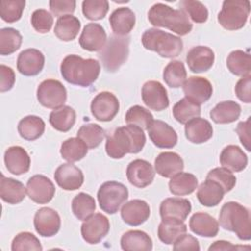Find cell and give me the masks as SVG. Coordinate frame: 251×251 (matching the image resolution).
Wrapping results in <instances>:
<instances>
[{"instance_id":"cell-47","label":"cell","mask_w":251,"mask_h":251,"mask_svg":"<svg viewBox=\"0 0 251 251\" xmlns=\"http://www.w3.org/2000/svg\"><path fill=\"white\" fill-rule=\"evenodd\" d=\"M25 6V0H1L0 17L7 23H15L21 19Z\"/></svg>"},{"instance_id":"cell-6","label":"cell","mask_w":251,"mask_h":251,"mask_svg":"<svg viewBox=\"0 0 251 251\" xmlns=\"http://www.w3.org/2000/svg\"><path fill=\"white\" fill-rule=\"evenodd\" d=\"M129 53V37L112 35L99 53V58L107 72L118 71L126 61Z\"/></svg>"},{"instance_id":"cell-55","label":"cell","mask_w":251,"mask_h":251,"mask_svg":"<svg viewBox=\"0 0 251 251\" xmlns=\"http://www.w3.org/2000/svg\"><path fill=\"white\" fill-rule=\"evenodd\" d=\"M15 80L16 76L13 69L5 65H0V91L6 92L11 90L15 84Z\"/></svg>"},{"instance_id":"cell-17","label":"cell","mask_w":251,"mask_h":251,"mask_svg":"<svg viewBox=\"0 0 251 251\" xmlns=\"http://www.w3.org/2000/svg\"><path fill=\"white\" fill-rule=\"evenodd\" d=\"M126 177L132 185L144 188L152 183L155 177V171L146 160L135 159L126 168Z\"/></svg>"},{"instance_id":"cell-50","label":"cell","mask_w":251,"mask_h":251,"mask_svg":"<svg viewBox=\"0 0 251 251\" xmlns=\"http://www.w3.org/2000/svg\"><path fill=\"white\" fill-rule=\"evenodd\" d=\"M12 251H25V250H34V251H41L42 246L40 244L39 239L32 233L24 231L18 233L11 245Z\"/></svg>"},{"instance_id":"cell-40","label":"cell","mask_w":251,"mask_h":251,"mask_svg":"<svg viewBox=\"0 0 251 251\" xmlns=\"http://www.w3.org/2000/svg\"><path fill=\"white\" fill-rule=\"evenodd\" d=\"M226 67L229 72L238 76L250 75L251 58L249 53L242 50H234L226 58Z\"/></svg>"},{"instance_id":"cell-7","label":"cell","mask_w":251,"mask_h":251,"mask_svg":"<svg viewBox=\"0 0 251 251\" xmlns=\"http://www.w3.org/2000/svg\"><path fill=\"white\" fill-rule=\"evenodd\" d=\"M249 13L248 0H225L218 14V22L225 29L237 30L245 25Z\"/></svg>"},{"instance_id":"cell-38","label":"cell","mask_w":251,"mask_h":251,"mask_svg":"<svg viewBox=\"0 0 251 251\" xmlns=\"http://www.w3.org/2000/svg\"><path fill=\"white\" fill-rule=\"evenodd\" d=\"M80 26V22L76 17L66 15L57 20L54 33L62 41H72L78 34Z\"/></svg>"},{"instance_id":"cell-2","label":"cell","mask_w":251,"mask_h":251,"mask_svg":"<svg viewBox=\"0 0 251 251\" xmlns=\"http://www.w3.org/2000/svg\"><path fill=\"white\" fill-rule=\"evenodd\" d=\"M100 63L95 59H83L78 55L66 56L60 66L63 78L74 85L87 87L99 76Z\"/></svg>"},{"instance_id":"cell-37","label":"cell","mask_w":251,"mask_h":251,"mask_svg":"<svg viewBox=\"0 0 251 251\" xmlns=\"http://www.w3.org/2000/svg\"><path fill=\"white\" fill-rule=\"evenodd\" d=\"M198 185L197 177L189 173H178L171 177L169 188L171 193L176 196H184L191 194Z\"/></svg>"},{"instance_id":"cell-30","label":"cell","mask_w":251,"mask_h":251,"mask_svg":"<svg viewBox=\"0 0 251 251\" xmlns=\"http://www.w3.org/2000/svg\"><path fill=\"white\" fill-rule=\"evenodd\" d=\"M25 191L26 187L21 181L1 175L0 197L4 202L12 205L19 204L25 199Z\"/></svg>"},{"instance_id":"cell-43","label":"cell","mask_w":251,"mask_h":251,"mask_svg":"<svg viewBox=\"0 0 251 251\" xmlns=\"http://www.w3.org/2000/svg\"><path fill=\"white\" fill-rule=\"evenodd\" d=\"M200 114V105L192 102L186 97L177 101L173 107L174 118L180 124H186L188 121L199 117Z\"/></svg>"},{"instance_id":"cell-9","label":"cell","mask_w":251,"mask_h":251,"mask_svg":"<svg viewBox=\"0 0 251 251\" xmlns=\"http://www.w3.org/2000/svg\"><path fill=\"white\" fill-rule=\"evenodd\" d=\"M38 102L46 108L56 109L63 106L67 100V90L57 79H45L37 87Z\"/></svg>"},{"instance_id":"cell-36","label":"cell","mask_w":251,"mask_h":251,"mask_svg":"<svg viewBox=\"0 0 251 251\" xmlns=\"http://www.w3.org/2000/svg\"><path fill=\"white\" fill-rule=\"evenodd\" d=\"M45 130V123L38 116L29 115L23 118L18 125V131L22 138L32 141L39 138Z\"/></svg>"},{"instance_id":"cell-39","label":"cell","mask_w":251,"mask_h":251,"mask_svg":"<svg viewBox=\"0 0 251 251\" xmlns=\"http://www.w3.org/2000/svg\"><path fill=\"white\" fill-rule=\"evenodd\" d=\"M88 151L86 144L78 137H71L65 140L60 149L63 159L69 163H75L83 159Z\"/></svg>"},{"instance_id":"cell-35","label":"cell","mask_w":251,"mask_h":251,"mask_svg":"<svg viewBox=\"0 0 251 251\" xmlns=\"http://www.w3.org/2000/svg\"><path fill=\"white\" fill-rule=\"evenodd\" d=\"M75 111L67 105L54 109L49 116V123L53 128L58 131H69L75 123Z\"/></svg>"},{"instance_id":"cell-33","label":"cell","mask_w":251,"mask_h":251,"mask_svg":"<svg viewBox=\"0 0 251 251\" xmlns=\"http://www.w3.org/2000/svg\"><path fill=\"white\" fill-rule=\"evenodd\" d=\"M121 247L126 251H150L153 248L151 237L142 230H128L121 237Z\"/></svg>"},{"instance_id":"cell-49","label":"cell","mask_w":251,"mask_h":251,"mask_svg":"<svg viewBox=\"0 0 251 251\" xmlns=\"http://www.w3.org/2000/svg\"><path fill=\"white\" fill-rule=\"evenodd\" d=\"M109 10L107 0H84L82 2V13L90 21L104 19Z\"/></svg>"},{"instance_id":"cell-56","label":"cell","mask_w":251,"mask_h":251,"mask_svg":"<svg viewBox=\"0 0 251 251\" xmlns=\"http://www.w3.org/2000/svg\"><path fill=\"white\" fill-rule=\"evenodd\" d=\"M174 250H194V251H199L200 250V245L198 240L190 235L184 233L181 235L175 243H174Z\"/></svg>"},{"instance_id":"cell-16","label":"cell","mask_w":251,"mask_h":251,"mask_svg":"<svg viewBox=\"0 0 251 251\" xmlns=\"http://www.w3.org/2000/svg\"><path fill=\"white\" fill-rule=\"evenodd\" d=\"M147 132L153 144L158 148H173L177 142V134L176 130L161 120H154L148 126Z\"/></svg>"},{"instance_id":"cell-18","label":"cell","mask_w":251,"mask_h":251,"mask_svg":"<svg viewBox=\"0 0 251 251\" xmlns=\"http://www.w3.org/2000/svg\"><path fill=\"white\" fill-rule=\"evenodd\" d=\"M54 178L61 188L69 191L78 189L84 180L82 171L72 163L59 166L55 171Z\"/></svg>"},{"instance_id":"cell-46","label":"cell","mask_w":251,"mask_h":251,"mask_svg":"<svg viewBox=\"0 0 251 251\" xmlns=\"http://www.w3.org/2000/svg\"><path fill=\"white\" fill-rule=\"evenodd\" d=\"M125 120L127 125L137 126L141 127L143 130H147L148 126L154 121L153 115L149 112V110L139 105L131 106L127 110Z\"/></svg>"},{"instance_id":"cell-41","label":"cell","mask_w":251,"mask_h":251,"mask_svg":"<svg viewBox=\"0 0 251 251\" xmlns=\"http://www.w3.org/2000/svg\"><path fill=\"white\" fill-rule=\"evenodd\" d=\"M187 73L184 64L178 60L171 61L163 71V79L168 86L178 88L186 80Z\"/></svg>"},{"instance_id":"cell-48","label":"cell","mask_w":251,"mask_h":251,"mask_svg":"<svg viewBox=\"0 0 251 251\" xmlns=\"http://www.w3.org/2000/svg\"><path fill=\"white\" fill-rule=\"evenodd\" d=\"M180 10L183 11L187 17L191 19L192 22L197 24L205 23L208 19L209 13L206 6L200 2L195 0H182L179 2Z\"/></svg>"},{"instance_id":"cell-23","label":"cell","mask_w":251,"mask_h":251,"mask_svg":"<svg viewBox=\"0 0 251 251\" xmlns=\"http://www.w3.org/2000/svg\"><path fill=\"white\" fill-rule=\"evenodd\" d=\"M191 203L186 198H166L160 204V216L162 219H176L185 221L191 212Z\"/></svg>"},{"instance_id":"cell-1","label":"cell","mask_w":251,"mask_h":251,"mask_svg":"<svg viewBox=\"0 0 251 251\" xmlns=\"http://www.w3.org/2000/svg\"><path fill=\"white\" fill-rule=\"evenodd\" d=\"M146 142L143 129L134 125L117 127L107 136L105 149L109 157L122 159L126 154L140 152Z\"/></svg>"},{"instance_id":"cell-28","label":"cell","mask_w":251,"mask_h":251,"mask_svg":"<svg viewBox=\"0 0 251 251\" xmlns=\"http://www.w3.org/2000/svg\"><path fill=\"white\" fill-rule=\"evenodd\" d=\"M189 228L196 235L214 237L219 232V223L211 215L204 212H197L189 220Z\"/></svg>"},{"instance_id":"cell-11","label":"cell","mask_w":251,"mask_h":251,"mask_svg":"<svg viewBox=\"0 0 251 251\" xmlns=\"http://www.w3.org/2000/svg\"><path fill=\"white\" fill-rule=\"evenodd\" d=\"M109 230L110 222L108 218L101 213L91 215L84 220L80 227L82 238L89 244L99 243L108 234Z\"/></svg>"},{"instance_id":"cell-3","label":"cell","mask_w":251,"mask_h":251,"mask_svg":"<svg viewBox=\"0 0 251 251\" xmlns=\"http://www.w3.org/2000/svg\"><path fill=\"white\" fill-rule=\"evenodd\" d=\"M148 21L154 26L166 27L180 36L188 34L192 29V24L183 11L163 3H156L150 8Z\"/></svg>"},{"instance_id":"cell-4","label":"cell","mask_w":251,"mask_h":251,"mask_svg":"<svg viewBox=\"0 0 251 251\" xmlns=\"http://www.w3.org/2000/svg\"><path fill=\"white\" fill-rule=\"evenodd\" d=\"M220 226L234 232L241 240H250L251 224L249 210L238 202L229 201L223 205L219 214Z\"/></svg>"},{"instance_id":"cell-24","label":"cell","mask_w":251,"mask_h":251,"mask_svg":"<svg viewBox=\"0 0 251 251\" xmlns=\"http://www.w3.org/2000/svg\"><path fill=\"white\" fill-rule=\"evenodd\" d=\"M4 162L7 170L16 176L28 172L30 168V157L21 146H11L4 154Z\"/></svg>"},{"instance_id":"cell-27","label":"cell","mask_w":251,"mask_h":251,"mask_svg":"<svg viewBox=\"0 0 251 251\" xmlns=\"http://www.w3.org/2000/svg\"><path fill=\"white\" fill-rule=\"evenodd\" d=\"M220 163L222 167L230 172L238 173L243 171L248 164L247 155L237 145L226 146L220 155Z\"/></svg>"},{"instance_id":"cell-20","label":"cell","mask_w":251,"mask_h":251,"mask_svg":"<svg viewBox=\"0 0 251 251\" xmlns=\"http://www.w3.org/2000/svg\"><path fill=\"white\" fill-rule=\"evenodd\" d=\"M44 63L45 58L41 51L34 48H28L19 54L17 59V69L25 76H33L42 71Z\"/></svg>"},{"instance_id":"cell-25","label":"cell","mask_w":251,"mask_h":251,"mask_svg":"<svg viewBox=\"0 0 251 251\" xmlns=\"http://www.w3.org/2000/svg\"><path fill=\"white\" fill-rule=\"evenodd\" d=\"M154 166L156 173L167 178L180 173L184 168L182 158L177 153L170 151L160 153L155 159Z\"/></svg>"},{"instance_id":"cell-26","label":"cell","mask_w":251,"mask_h":251,"mask_svg":"<svg viewBox=\"0 0 251 251\" xmlns=\"http://www.w3.org/2000/svg\"><path fill=\"white\" fill-rule=\"evenodd\" d=\"M109 22L115 35L126 36L135 25V14L127 7H121L112 12Z\"/></svg>"},{"instance_id":"cell-34","label":"cell","mask_w":251,"mask_h":251,"mask_svg":"<svg viewBox=\"0 0 251 251\" xmlns=\"http://www.w3.org/2000/svg\"><path fill=\"white\" fill-rule=\"evenodd\" d=\"M240 114V105L232 100H227L218 103L210 111V118L216 124H229L235 122Z\"/></svg>"},{"instance_id":"cell-8","label":"cell","mask_w":251,"mask_h":251,"mask_svg":"<svg viewBox=\"0 0 251 251\" xmlns=\"http://www.w3.org/2000/svg\"><path fill=\"white\" fill-rule=\"evenodd\" d=\"M127 198V187L125 184L114 180L102 183L97 192V199L100 208L102 211L110 215L116 214Z\"/></svg>"},{"instance_id":"cell-58","label":"cell","mask_w":251,"mask_h":251,"mask_svg":"<svg viewBox=\"0 0 251 251\" xmlns=\"http://www.w3.org/2000/svg\"><path fill=\"white\" fill-rule=\"evenodd\" d=\"M244 249V248H250L249 246L247 247H241V246H235V245H232L230 242L228 241H226V240H218V241H215L210 247H209V251H212V250H226V251H228V250H234V249Z\"/></svg>"},{"instance_id":"cell-45","label":"cell","mask_w":251,"mask_h":251,"mask_svg":"<svg viewBox=\"0 0 251 251\" xmlns=\"http://www.w3.org/2000/svg\"><path fill=\"white\" fill-rule=\"evenodd\" d=\"M76 135L86 144L88 149H94L99 146L104 139L105 130L99 125L90 123L81 126Z\"/></svg>"},{"instance_id":"cell-57","label":"cell","mask_w":251,"mask_h":251,"mask_svg":"<svg viewBox=\"0 0 251 251\" xmlns=\"http://www.w3.org/2000/svg\"><path fill=\"white\" fill-rule=\"evenodd\" d=\"M236 132L244 148L247 151H250V117L245 122L238 123L236 126Z\"/></svg>"},{"instance_id":"cell-19","label":"cell","mask_w":251,"mask_h":251,"mask_svg":"<svg viewBox=\"0 0 251 251\" xmlns=\"http://www.w3.org/2000/svg\"><path fill=\"white\" fill-rule=\"evenodd\" d=\"M78 41L82 49L96 52L102 50L105 46L107 42V34L101 25L89 23L83 27Z\"/></svg>"},{"instance_id":"cell-10","label":"cell","mask_w":251,"mask_h":251,"mask_svg":"<svg viewBox=\"0 0 251 251\" xmlns=\"http://www.w3.org/2000/svg\"><path fill=\"white\" fill-rule=\"evenodd\" d=\"M120 102L115 94L109 91L98 93L91 102L90 110L93 117L100 122L112 121L118 114Z\"/></svg>"},{"instance_id":"cell-51","label":"cell","mask_w":251,"mask_h":251,"mask_svg":"<svg viewBox=\"0 0 251 251\" xmlns=\"http://www.w3.org/2000/svg\"><path fill=\"white\" fill-rule=\"evenodd\" d=\"M206 178H209L218 182L223 187L225 193L229 192L236 184L235 176L230 171H228L224 167L215 168L211 170L208 173Z\"/></svg>"},{"instance_id":"cell-44","label":"cell","mask_w":251,"mask_h":251,"mask_svg":"<svg viewBox=\"0 0 251 251\" xmlns=\"http://www.w3.org/2000/svg\"><path fill=\"white\" fill-rule=\"evenodd\" d=\"M23 37L19 30L13 27H4L0 30V54L11 55L22 45Z\"/></svg>"},{"instance_id":"cell-54","label":"cell","mask_w":251,"mask_h":251,"mask_svg":"<svg viewBox=\"0 0 251 251\" xmlns=\"http://www.w3.org/2000/svg\"><path fill=\"white\" fill-rule=\"evenodd\" d=\"M250 86H251V75H247L242 76L235 84L234 91L237 96V98L244 102V103H250L251 102V92H250Z\"/></svg>"},{"instance_id":"cell-12","label":"cell","mask_w":251,"mask_h":251,"mask_svg":"<svg viewBox=\"0 0 251 251\" xmlns=\"http://www.w3.org/2000/svg\"><path fill=\"white\" fill-rule=\"evenodd\" d=\"M141 97L149 109L158 112L167 109L170 104L165 86L156 80H148L143 84Z\"/></svg>"},{"instance_id":"cell-31","label":"cell","mask_w":251,"mask_h":251,"mask_svg":"<svg viewBox=\"0 0 251 251\" xmlns=\"http://www.w3.org/2000/svg\"><path fill=\"white\" fill-rule=\"evenodd\" d=\"M187 226L183 221L176 219H162L158 226L159 239L167 244H174L181 235L186 233Z\"/></svg>"},{"instance_id":"cell-14","label":"cell","mask_w":251,"mask_h":251,"mask_svg":"<svg viewBox=\"0 0 251 251\" xmlns=\"http://www.w3.org/2000/svg\"><path fill=\"white\" fill-rule=\"evenodd\" d=\"M33 225L39 235L43 237H52L61 227V219L57 211L49 207H42L36 211Z\"/></svg>"},{"instance_id":"cell-13","label":"cell","mask_w":251,"mask_h":251,"mask_svg":"<svg viewBox=\"0 0 251 251\" xmlns=\"http://www.w3.org/2000/svg\"><path fill=\"white\" fill-rule=\"evenodd\" d=\"M26 193L28 197L37 204H46L55 195L53 182L45 176L35 175L26 182Z\"/></svg>"},{"instance_id":"cell-22","label":"cell","mask_w":251,"mask_h":251,"mask_svg":"<svg viewBox=\"0 0 251 251\" xmlns=\"http://www.w3.org/2000/svg\"><path fill=\"white\" fill-rule=\"evenodd\" d=\"M215 61L214 51L207 46L192 47L186 55V63L192 73L209 71Z\"/></svg>"},{"instance_id":"cell-21","label":"cell","mask_w":251,"mask_h":251,"mask_svg":"<svg viewBox=\"0 0 251 251\" xmlns=\"http://www.w3.org/2000/svg\"><path fill=\"white\" fill-rule=\"evenodd\" d=\"M150 216V207L146 201L132 199L123 205L121 217L123 221L132 226H140L145 223Z\"/></svg>"},{"instance_id":"cell-29","label":"cell","mask_w":251,"mask_h":251,"mask_svg":"<svg viewBox=\"0 0 251 251\" xmlns=\"http://www.w3.org/2000/svg\"><path fill=\"white\" fill-rule=\"evenodd\" d=\"M185 136L188 141L200 144L208 141L213 136V126L208 120L194 118L185 124Z\"/></svg>"},{"instance_id":"cell-5","label":"cell","mask_w":251,"mask_h":251,"mask_svg":"<svg viewBox=\"0 0 251 251\" xmlns=\"http://www.w3.org/2000/svg\"><path fill=\"white\" fill-rule=\"evenodd\" d=\"M141 42L145 49L157 52L163 58L177 57L183 49L180 37L158 28L146 29L142 34Z\"/></svg>"},{"instance_id":"cell-42","label":"cell","mask_w":251,"mask_h":251,"mask_svg":"<svg viewBox=\"0 0 251 251\" xmlns=\"http://www.w3.org/2000/svg\"><path fill=\"white\" fill-rule=\"evenodd\" d=\"M96 209V203L94 198L84 192H80L73 198L72 211L76 219L84 221L93 215Z\"/></svg>"},{"instance_id":"cell-52","label":"cell","mask_w":251,"mask_h":251,"mask_svg":"<svg viewBox=\"0 0 251 251\" xmlns=\"http://www.w3.org/2000/svg\"><path fill=\"white\" fill-rule=\"evenodd\" d=\"M30 22L37 32L46 33L53 25V16L47 10L37 9L32 13Z\"/></svg>"},{"instance_id":"cell-32","label":"cell","mask_w":251,"mask_h":251,"mask_svg":"<svg viewBox=\"0 0 251 251\" xmlns=\"http://www.w3.org/2000/svg\"><path fill=\"white\" fill-rule=\"evenodd\" d=\"M225 195L223 187L216 181L206 178L198 187L196 196L201 205L206 207H215L220 204Z\"/></svg>"},{"instance_id":"cell-53","label":"cell","mask_w":251,"mask_h":251,"mask_svg":"<svg viewBox=\"0 0 251 251\" xmlns=\"http://www.w3.org/2000/svg\"><path fill=\"white\" fill-rule=\"evenodd\" d=\"M76 2L75 0H51L49 1V8L55 17H63L72 15L75 10Z\"/></svg>"},{"instance_id":"cell-15","label":"cell","mask_w":251,"mask_h":251,"mask_svg":"<svg viewBox=\"0 0 251 251\" xmlns=\"http://www.w3.org/2000/svg\"><path fill=\"white\" fill-rule=\"evenodd\" d=\"M185 97L192 102L201 105L207 102L213 94L211 82L202 76H190L182 84Z\"/></svg>"}]
</instances>
